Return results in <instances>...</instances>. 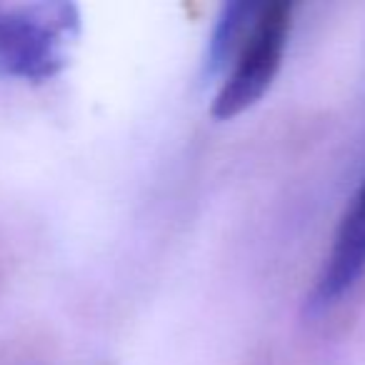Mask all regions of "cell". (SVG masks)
<instances>
[{"mask_svg":"<svg viewBox=\"0 0 365 365\" xmlns=\"http://www.w3.org/2000/svg\"><path fill=\"white\" fill-rule=\"evenodd\" d=\"M81 36L73 3L0 8V73L43 83L61 76Z\"/></svg>","mask_w":365,"mask_h":365,"instance_id":"obj_2","label":"cell"},{"mask_svg":"<svg viewBox=\"0 0 365 365\" xmlns=\"http://www.w3.org/2000/svg\"><path fill=\"white\" fill-rule=\"evenodd\" d=\"M290 28V3H255L253 18L220 73L218 91L210 106V115L215 120H233L263 101L283 68Z\"/></svg>","mask_w":365,"mask_h":365,"instance_id":"obj_1","label":"cell"},{"mask_svg":"<svg viewBox=\"0 0 365 365\" xmlns=\"http://www.w3.org/2000/svg\"><path fill=\"white\" fill-rule=\"evenodd\" d=\"M365 273V180L350 198L343 218L333 233L328 253L315 278L313 303L320 308L338 303L345 293L355 288Z\"/></svg>","mask_w":365,"mask_h":365,"instance_id":"obj_3","label":"cell"}]
</instances>
